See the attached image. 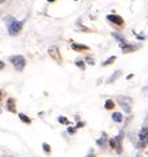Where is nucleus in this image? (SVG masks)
Returning a JSON list of instances; mask_svg holds the SVG:
<instances>
[{
	"label": "nucleus",
	"mask_w": 148,
	"mask_h": 157,
	"mask_svg": "<svg viewBox=\"0 0 148 157\" xmlns=\"http://www.w3.org/2000/svg\"><path fill=\"white\" fill-rule=\"evenodd\" d=\"M10 61L14 64L15 67V69H18V71H23L24 69V67H25V59L21 56V55H16V56H11L10 57Z\"/></svg>",
	"instance_id": "nucleus-1"
},
{
	"label": "nucleus",
	"mask_w": 148,
	"mask_h": 157,
	"mask_svg": "<svg viewBox=\"0 0 148 157\" xmlns=\"http://www.w3.org/2000/svg\"><path fill=\"white\" fill-rule=\"evenodd\" d=\"M21 25H23V21L14 20V21L8 25V32H10V35H12V36L18 35L19 32H20V29H21Z\"/></svg>",
	"instance_id": "nucleus-2"
},
{
	"label": "nucleus",
	"mask_w": 148,
	"mask_h": 157,
	"mask_svg": "<svg viewBox=\"0 0 148 157\" xmlns=\"http://www.w3.org/2000/svg\"><path fill=\"white\" fill-rule=\"evenodd\" d=\"M110 145L114 149H116L118 151V153H122V135L120 136H118L116 139H114V140H111L110 141Z\"/></svg>",
	"instance_id": "nucleus-3"
},
{
	"label": "nucleus",
	"mask_w": 148,
	"mask_h": 157,
	"mask_svg": "<svg viewBox=\"0 0 148 157\" xmlns=\"http://www.w3.org/2000/svg\"><path fill=\"white\" fill-rule=\"evenodd\" d=\"M48 53H49V56H51L55 61L61 63V57L59 55V49H57V47H51V48L48 49Z\"/></svg>",
	"instance_id": "nucleus-4"
},
{
	"label": "nucleus",
	"mask_w": 148,
	"mask_h": 157,
	"mask_svg": "<svg viewBox=\"0 0 148 157\" xmlns=\"http://www.w3.org/2000/svg\"><path fill=\"white\" fill-rule=\"evenodd\" d=\"M107 19L110 21H112L114 24H118V25H122L123 23H124V20L120 16H118V15H108L107 16Z\"/></svg>",
	"instance_id": "nucleus-5"
},
{
	"label": "nucleus",
	"mask_w": 148,
	"mask_h": 157,
	"mask_svg": "<svg viewBox=\"0 0 148 157\" xmlns=\"http://www.w3.org/2000/svg\"><path fill=\"white\" fill-rule=\"evenodd\" d=\"M119 103H120V105H122V107L126 109L127 112H130L131 108H130V105H128L127 103H131V99H127V97H124V99H123V97H119Z\"/></svg>",
	"instance_id": "nucleus-6"
},
{
	"label": "nucleus",
	"mask_w": 148,
	"mask_h": 157,
	"mask_svg": "<svg viewBox=\"0 0 148 157\" xmlns=\"http://www.w3.org/2000/svg\"><path fill=\"white\" fill-rule=\"evenodd\" d=\"M7 109H8L10 112H12V113L16 112V108H15V100L14 99H8V100H7Z\"/></svg>",
	"instance_id": "nucleus-7"
},
{
	"label": "nucleus",
	"mask_w": 148,
	"mask_h": 157,
	"mask_svg": "<svg viewBox=\"0 0 148 157\" xmlns=\"http://www.w3.org/2000/svg\"><path fill=\"white\" fill-rule=\"evenodd\" d=\"M112 120L116 121V123H122V121H123V116H122V113L115 112L114 115H112Z\"/></svg>",
	"instance_id": "nucleus-8"
},
{
	"label": "nucleus",
	"mask_w": 148,
	"mask_h": 157,
	"mask_svg": "<svg viewBox=\"0 0 148 157\" xmlns=\"http://www.w3.org/2000/svg\"><path fill=\"white\" fill-rule=\"evenodd\" d=\"M120 73H122V72H120V71H116V72H115V73L112 75V76H111V77H110V78H108V80H107V83H108V84L114 83V81L116 80V78H118V77L120 76Z\"/></svg>",
	"instance_id": "nucleus-9"
},
{
	"label": "nucleus",
	"mask_w": 148,
	"mask_h": 157,
	"mask_svg": "<svg viewBox=\"0 0 148 157\" xmlns=\"http://www.w3.org/2000/svg\"><path fill=\"white\" fill-rule=\"evenodd\" d=\"M72 49H75V51H87L88 49V47L87 45H80V44H72Z\"/></svg>",
	"instance_id": "nucleus-10"
},
{
	"label": "nucleus",
	"mask_w": 148,
	"mask_h": 157,
	"mask_svg": "<svg viewBox=\"0 0 148 157\" xmlns=\"http://www.w3.org/2000/svg\"><path fill=\"white\" fill-rule=\"evenodd\" d=\"M135 49H138V47H135V45H124L123 47V52L124 53L131 52V51H135Z\"/></svg>",
	"instance_id": "nucleus-11"
},
{
	"label": "nucleus",
	"mask_w": 148,
	"mask_h": 157,
	"mask_svg": "<svg viewBox=\"0 0 148 157\" xmlns=\"http://www.w3.org/2000/svg\"><path fill=\"white\" fill-rule=\"evenodd\" d=\"M19 117H20V120L23 121V123H27V124H29V123H31V120L24 115V113H19Z\"/></svg>",
	"instance_id": "nucleus-12"
},
{
	"label": "nucleus",
	"mask_w": 148,
	"mask_h": 157,
	"mask_svg": "<svg viewBox=\"0 0 148 157\" xmlns=\"http://www.w3.org/2000/svg\"><path fill=\"white\" fill-rule=\"evenodd\" d=\"M114 107H115V104H114V101H112V100H107L106 101V108L107 109H112Z\"/></svg>",
	"instance_id": "nucleus-13"
},
{
	"label": "nucleus",
	"mask_w": 148,
	"mask_h": 157,
	"mask_svg": "<svg viewBox=\"0 0 148 157\" xmlns=\"http://www.w3.org/2000/svg\"><path fill=\"white\" fill-rule=\"evenodd\" d=\"M115 60H116V57H115V56H111L110 59H108V60H106V61L103 63V65H110L111 63H114Z\"/></svg>",
	"instance_id": "nucleus-14"
},
{
	"label": "nucleus",
	"mask_w": 148,
	"mask_h": 157,
	"mask_svg": "<svg viewBox=\"0 0 148 157\" xmlns=\"http://www.w3.org/2000/svg\"><path fill=\"white\" fill-rule=\"evenodd\" d=\"M43 149H44V152H45V153H49V152H51V147H49V145L47 144V143L43 144Z\"/></svg>",
	"instance_id": "nucleus-15"
},
{
	"label": "nucleus",
	"mask_w": 148,
	"mask_h": 157,
	"mask_svg": "<svg viewBox=\"0 0 148 157\" xmlns=\"http://www.w3.org/2000/svg\"><path fill=\"white\" fill-rule=\"evenodd\" d=\"M59 123H60V124H68V120L65 119L64 116H60V117H59Z\"/></svg>",
	"instance_id": "nucleus-16"
},
{
	"label": "nucleus",
	"mask_w": 148,
	"mask_h": 157,
	"mask_svg": "<svg viewBox=\"0 0 148 157\" xmlns=\"http://www.w3.org/2000/svg\"><path fill=\"white\" fill-rule=\"evenodd\" d=\"M76 65L79 67V68H81V69H84V63L81 61V60H77L76 61Z\"/></svg>",
	"instance_id": "nucleus-17"
},
{
	"label": "nucleus",
	"mask_w": 148,
	"mask_h": 157,
	"mask_svg": "<svg viewBox=\"0 0 148 157\" xmlns=\"http://www.w3.org/2000/svg\"><path fill=\"white\" fill-rule=\"evenodd\" d=\"M68 133H75V129H73V128H68Z\"/></svg>",
	"instance_id": "nucleus-18"
},
{
	"label": "nucleus",
	"mask_w": 148,
	"mask_h": 157,
	"mask_svg": "<svg viewBox=\"0 0 148 157\" xmlns=\"http://www.w3.org/2000/svg\"><path fill=\"white\" fill-rule=\"evenodd\" d=\"M4 63H3V61H0V69H3V68H4Z\"/></svg>",
	"instance_id": "nucleus-19"
},
{
	"label": "nucleus",
	"mask_w": 148,
	"mask_h": 157,
	"mask_svg": "<svg viewBox=\"0 0 148 157\" xmlns=\"http://www.w3.org/2000/svg\"><path fill=\"white\" fill-rule=\"evenodd\" d=\"M87 61L89 63V64H93V60H92V59H89V57L87 59Z\"/></svg>",
	"instance_id": "nucleus-20"
},
{
	"label": "nucleus",
	"mask_w": 148,
	"mask_h": 157,
	"mask_svg": "<svg viewBox=\"0 0 148 157\" xmlns=\"http://www.w3.org/2000/svg\"><path fill=\"white\" fill-rule=\"evenodd\" d=\"M146 139H147V143H148V133H147V136H146Z\"/></svg>",
	"instance_id": "nucleus-21"
},
{
	"label": "nucleus",
	"mask_w": 148,
	"mask_h": 157,
	"mask_svg": "<svg viewBox=\"0 0 148 157\" xmlns=\"http://www.w3.org/2000/svg\"><path fill=\"white\" fill-rule=\"evenodd\" d=\"M0 100H2V92H0Z\"/></svg>",
	"instance_id": "nucleus-22"
},
{
	"label": "nucleus",
	"mask_w": 148,
	"mask_h": 157,
	"mask_svg": "<svg viewBox=\"0 0 148 157\" xmlns=\"http://www.w3.org/2000/svg\"><path fill=\"white\" fill-rule=\"evenodd\" d=\"M48 2H51V3H52V2H55V0H48Z\"/></svg>",
	"instance_id": "nucleus-23"
},
{
	"label": "nucleus",
	"mask_w": 148,
	"mask_h": 157,
	"mask_svg": "<svg viewBox=\"0 0 148 157\" xmlns=\"http://www.w3.org/2000/svg\"><path fill=\"white\" fill-rule=\"evenodd\" d=\"M3 2H4V0H0V3H3Z\"/></svg>",
	"instance_id": "nucleus-24"
},
{
	"label": "nucleus",
	"mask_w": 148,
	"mask_h": 157,
	"mask_svg": "<svg viewBox=\"0 0 148 157\" xmlns=\"http://www.w3.org/2000/svg\"><path fill=\"white\" fill-rule=\"evenodd\" d=\"M87 157H92V155H89V156H87Z\"/></svg>",
	"instance_id": "nucleus-25"
},
{
	"label": "nucleus",
	"mask_w": 148,
	"mask_h": 157,
	"mask_svg": "<svg viewBox=\"0 0 148 157\" xmlns=\"http://www.w3.org/2000/svg\"><path fill=\"white\" fill-rule=\"evenodd\" d=\"M4 157H11V156H4Z\"/></svg>",
	"instance_id": "nucleus-26"
}]
</instances>
